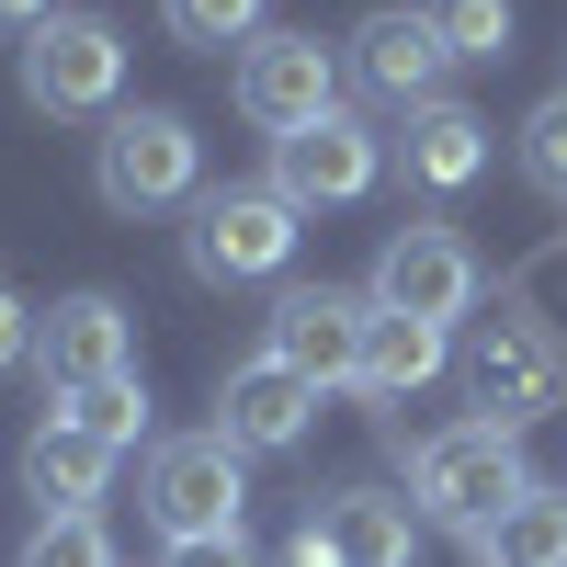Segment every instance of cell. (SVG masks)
I'll use <instances>...</instances> for the list:
<instances>
[{
	"instance_id": "1",
	"label": "cell",
	"mask_w": 567,
	"mask_h": 567,
	"mask_svg": "<svg viewBox=\"0 0 567 567\" xmlns=\"http://www.w3.org/2000/svg\"><path fill=\"white\" fill-rule=\"evenodd\" d=\"M91 194H103L114 216L194 205V194H205V136H194V114H171V103H114L103 136H91Z\"/></svg>"
},
{
	"instance_id": "2",
	"label": "cell",
	"mask_w": 567,
	"mask_h": 567,
	"mask_svg": "<svg viewBox=\"0 0 567 567\" xmlns=\"http://www.w3.org/2000/svg\"><path fill=\"white\" fill-rule=\"evenodd\" d=\"M523 488H534V465H523V432H511V420H454V432H432L409 454V499L432 511V523H454V534L499 523Z\"/></svg>"
},
{
	"instance_id": "3",
	"label": "cell",
	"mask_w": 567,
	"mask_h": 567,
	"mask_svg": "<svg viewBox=\"0 0 567 567\" xmlns=\"http://www.w3.org/2000/svg\"><path fill=\"white\" fill-rule=\"evenodd\" d=\"M227 103L284 148V136H307V125L341 114V58H329L318 34H296V23H261L239 45V69H227Z\"/></svg>"
},
{
	"instance_id": "4",
	"label": "cell",
	"mask_w": 567,
	"mask_h": 567,
	"mask_svg": "<svg viewBox=\"0 0 567 567\" xmlns=\"http://www.w3.org/2000/svg\"><path fill=\"white\" fill-rule=\"evenodd\" d=\"M307 216L272 194V182H227V194H194V227H182V250H194L205 284H272L296 261Z\"/></svg>"
},
{
	"instance_id": "5",
	"label": "cell",
	"mask_w": 567,
	"mask_h": 567,
	"mask_svg": "<svg viewBox=\"0 0 567 567\" xmlns=\"http://www.w3.org/2000/svg\"><path fill=\"white\" fill-rule=\"evenodd\" d=\"M363 341H374V296L363 284H284L261 318V352L307 386H363Z\"/></svg>"
},
{
	"instance_id": "6",
	"label": "cell",
	"mask_w": 567,
	"mask_h": 567,
	"mask_svg": "<svg viewBox=\"0 0 567 567\" xmlns=\"http://www.w3.org/2000/svg\"><path fill=\"white\" fill-rule=\"evenodd\" d=\"M477 250L454 239L443 216H420V227H386V250H374V284L363 296L386 307V318H432V329H454V318H477Z\"/></svg>"
},
{
	"instance_id": "7",
	"label": "cell",
	"mask_w": 567,
	"mask_h": 567,
	"mask_svg": "<svg viewBox=\"0 0 567 567\" xmlns=\"http://www.w3.org/2000/svg\"><path fill=\"white\" fill-rule=\"evenodd\" d=\"M125 91V34L103 12H45L23 34V103L34 114H114Z\"/></svg>"
},
{
	"instance_id": "8",
	"label": "cell",
	"mask_w": 567,
	"mask_h": 567,
	"mask_svg": "<svg viewBox=\"0 0 567 567\" xmlns=\"http://www.w3.org/2000/svg\"><path fill=\"white\" fill-rule=\"evenodd\" d=\"M465 386H477V420H511V432H523L534 409L567 398V352H556V329H545L534 307L477 318V341H465Z\"/></svg>"
},
{
	"instance_id": "9",
	"label": "cell",
	"mask_w": 567,
	"mask_h": 567,
	"mask_svg": "<svg viewBox=\"0 0 567 567\" xmlns=\"http://www.w3.org/2000/svg\"><path fill=\"white\" fill-rule=\"evenodd\" d=\"M239 443L227 432H182L148 454V488H136V511L171 534V545H194V534H239Z\"/></svg>"
},
{
	"instance_id": "10",
	"label": "cell",
	"mask_w": 567,
	"mask_h": 567,
	"mask_svg": "<svg viewBox=\"0 0 567 567\" xmlns=\"http://www.w3.org/2000/svg\"><path fill=\"white\" fill-rule=\"evenodd\" d=\"M374 171H386V136H374L363 114H329V125H307V136H284L261 182H272L296 216H318V205H363Z\"/></svg>"
},
{
	"instance_id": "11",
	"label": "cell",
	"mask_w": 567,
	"mask_h": 567,
	"mask_svg": "<svg viewBox=\"0 0 567 567\" xmlns=\"http://www.w3.org/2000/svg\"><path fill=\"white\" fill-rule=\"evenodd\" d=\"M34 374L58 398L80 386H103V374H136V318L91 284V296H58V307H34Z\"/></svg>"
},
{
	"instance_id": "12",
	"label": "cell",
	"mask_w": 567,
	"mask_h": 567,
	"mask_svg": "<svg viewBox=\"0 0 567 567\" xmlns=\"http://www.w3.org/2000/svg\"><path fill=\"white\" fill-rule=\"evenodd\" d=\"M307 420H318V386H307V374H284L272 352H250V363L216 374V432L239 443V454H296Z\"/></svg>"
},
{
	"instance_id": "13",
	"label": "cell",
	"mask_w": 567,
	"mask_h": 567,
	"mask_svg": "<svg viewBox=\"0 0 567 567\" xmlns=\"http://www.w3.org/2000/svg\"><path fill=\"white\" fill-rule=\"evenodd\" d=\"M352 69H363V91H374V103L420 114V103H443L454 45H443V23H432V12H363V34H352Z\"/></svg>"
},
{
	"instance_id": "14",
	"label": "cell",
	"mask_w": 567,
	"mask_h": 567,
	"mask_svg": "<svg viewBox=\"0 0 567 567\" xmlns=\"http://www.w3.org/2000/svg\"><path fill=\"white\" fill-rule=\"evenodd\" d=\"M398 159H409V182H420V194H454V182H477V171H488V114L443 91V103H420V114H409Z\"/></svg>"
},
{
	"instance_id": "15",
	"label": "cell",
	"mask_w": 567,
	"mask_h": 567,
	"mask_svg": "<svg viewBox=\"0 0 567 567\" xmlns=\"http://www.w3.org/2000/svg\"><path fill=\"white\" fill-rule=\"evenodd\" d=\"M318 523L341 545V567H409L420 556V523L398 488H341V499H318Z\"/></svg>"
},
{
	"instance_id": "16",
	"label": "cell",
	"mask_w": 567,
	"mask_h": 567,
	"mask_svg": "<svg viewBox=\"0 0 567 567\" xmlns=\"http://www.w3.org/2000/svg\"><path fill=\"white\" fill-rule=\"evenodd\" d=\"M23 488L45 499V511H91L114 488V454L91 443V432H69V420H34V443H23Z\"/></svg>"
},
{
	"instance_id": "17",
	"label": "cell",
	"mask_w": 567,
	"mask_h": 567,
	"mask_svg": "<svg viewBox=\"0 0 567 567\" xmlns=\"http://www.w3.org/2000/svg\"><path fill=\"white\" fill-rule=\"evenodd\" d=\"M465 545H477V567H567V488L534 477L523 499L499 511V523H477Z\"/></svg>"
},
{
	"instance_id": "18",
	"label": "cell",
	"mask_w": 567,
	"mask_h": 567,
	"mask_svg": "<svg viewBox=\"0 0 567 567\" xmlns=\"http://www.w3.org/2000/svg\"><path fill=\"white\" fill-rule=\"evenodd\" d=\"M454 363V329H432V318H386L374 307V341H363V398H409V386H432V374Z\"/></svg>"
},
{
	"instance_id": "19",
	"label": "cell",
	"mask_w": 567,
	"mask_h": 567,
	"mask_svg": "<svg viewBox=\"0 0 567 567\" xmlns=\"http://www.w3.org/2000/svg\"><path fill=\"white\" fill-rule=\"evenodd\" d=\"M58 420H69V432H91L103 454H136V432H148V386H136V374H103V386L58 398Z\"/></svg>"
},
{
	"instance_id": "20",
	"label": "cell",
	"mask_w": 567,
	"mask_h": 567,
	"mask_svg": "<svg viewBox=\"0 0 567 567\" xmlns=\"http://www.w3.org/2000/svg\"><path fill=\"white\" fill-rule=\"evenodd\" d=\"M261 12H272V0H159V23H171L182 45H205V58L250 45V34H261Z\"/></svg>"
},
{
	"instance_id": "21",
	"label": "cell",
	"mask_w": 567,
	"mask_h": 567,
	"mask_svg": "<svg viewBox=\"0 0 567 567\" xmlns=\"http://www.w3.org/2000/svg\"><path fill=\"white\" fill-rule=\"evenodd\" d=\"M12 567H114V545H103L91 511H34V534H23Z\"/></svg>"
},
{
	"instance_id": "22",
	"label": "cell",
	"mask_w": 567,
	"mask_h": 567,
	"mask_svg": "<svg viewBox=\"0 0 567 567\" xmlns=\"http://www.w3.org/2000/svg\"><path fill=\"white\" fill-rule=\"evenodd\" d=\"M454 58H511V0H420Z\"/></svg>"
},
{
	"instance_id": "23",
	"label": "cell",
	"mask_w": 567,
	"mask_h": 567,
	"mask_svg": "<svg viewBox=\"0 0 567 567\" xmlns=\"http://www.w3.org/2000/svg\"><path fill=\"white\" fill-rule=\"evenodd\" d=\"M523 182L567 205V91H545V103L523 114Z\"/></svg>"
},
{
	"instance_id": "24",
	"label": "cell",
	"mask_w": 567,
	"mask_h": 567,
	"mask_svg": "<svg viewBox=\"0 0 567 567\" xmlns=\"http://www.w3.org/2000/svg\"><path fill=\"white\" fill-rule=\"evenodd\" d=\"M34 363V307H23V284H0V374Z\"/></svg>"
},
{
	"instance_id": "25",
	"label": "cell",
	"mask_w": 567,
	"mask_h": 567,
	"mask_svg": "<svg viewBox=\"0 0 567 567\" xmlns=\"http://www.w3.org/2000/svg\"><path fill=\"white\" fill-rule=\"evenodd\" d=\"M171 567H261L250 534H194V545H171Z\"/></svg>"
},
{
	"instance_id": "26",
	"label": "cell",
	"mask_w": 567,
	"mask_h": 567,
	"mask_svg": "<svg viewBox=\"0 0 567 567\" xmlns=\"http://www.w3.org/2000/svg\"><path fill=\"white\" fill-rule=\"evenodd\" d=\"M284 567H341V545H329V523H318V511L296 523V545H284Z\"/></svg>"
},
{
	"instance_id": "27",
	"label": "cell",
	"mask_w": 567,
	"mask_h": 567,
	"mask_svg": "<svg viewBox=\"0 0 567 567\" xmlns=\"http://www.w3.org/2000/svg\"><path fill=\"white\" fill-rule=\"evenodd\" d=\"M45 12H58V0H0V23H23V34H34Z\"/></svg>"
}]
</instances>
